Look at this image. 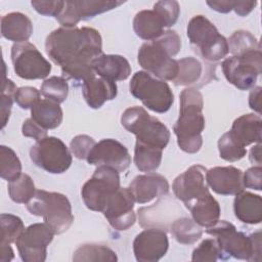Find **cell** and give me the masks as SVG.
<instances>
[{"label":"cell","instance_id":"obj_1","mask_svg":"<svg viewBox=\"0 0 262 262\" xmlns=\"http://www.w3.org/2000/svg\"><path fill=\"white\" fill-rule=\"evenodd\" d=\"M101 41L99 32L93 28L61 27L47 36L45 50L60 67L62 78L85 81L95 75L92 62L102 54Z\"/></svg>","mask_w":262,"mask_h":262},{"label":"cell","instance_id":"obj_2","mask_svg":"<svg viewBox=\"0 0 262 262\" xmlns=\"http://www.w3.org/2000/svg\"><path fill=\"white\" fill-rule=\"evenodd\" d=\"M181 49V39L172 30L145 42L138 50V63L145 72L163 81H173L178 74V61L173 58Z\"/></svg>","mask_w":262,"mask_h":262},{"label":"cell","instance_id":"obj_3","mask_svg":"<svg viewBox=\"0 0 262 262\" xmlns=\"http://www.w3.org/2000/svg\"><path fill=\"white\" fill-rule=\"evenodd\" d=\"M203 95L194 88H186L180 93L179 118L173 131L180 149L188 154L199 151L203 144L202 132L205 129Z\"/></svg>","mask_w":262,"mask_h":262},{"label":"cell","instance_id":"obj_4","mask_svg":"<svg viewBox=\"0 0 262 262\" xmlns=\"http://www.w3.org/2000/svg\"><path fill=\"white\" fill-rule=\"evenodd\" d=\"M206 232L215 236L224 254L247 261H261V232L250 235L237 231L235 226L225 220H218Z\"/></svg>","mask_w":262,"mask_h":262},{"label":"cell","instance_id":"obj_5","mask_svg":"<svg viewBox=\"0 0 262 262\" xmlns=\"http://www.w3.org/2000/svg\"><path fill=\"white\" fill-rule=\"evenodd\" d=\"M27 209L32 215L42 217L55 234L66 232L74 221L71 203L59 192L38 189L27 203Z\"/></svg>","mask_w":262,"mask_h":262},{"label":"cell","instance_id":"obj_6","mask_svg":"<svg viewBox=\"0 0 262 262\" xmlns=\"http://www.w3.org/2000/svg\"><path fill=\"white\" fill-rule=\"evenodd\" d=\"M186 34L193 51L205 60L217 61L228 53L227 40L204 15H195L189 20Z\"/></svg>","mask_w":262,"mask_h":262},{"label":"cell","instance_id":"obj_7","mask_svg":"<svg viewBox=\"0 0 262 262\" xmlns=\"http://www.w3.org/2000/svg\"><path fill=\"white\" fill-rule=\"evenodd\" d=\"M121 124L136 136V142L164 149L170 140L169 129L141 106L125 110L121 116Z\"/></svg>","mask_w":262,"mask_h":262},{"label":"cell","instance_id":"obj_8","mask_svg":"<svg viewBox=\"0 0 262 262\" xmlns=\"http://www.w3.org/2000/svg\"><path fill=\"white\" fill-rule=\"evenodd\" d=\"M129 89L135 98L156 113H166L174 102V94L167 82L154 78L145 71L133 75Z\"/></svg>","mask_w":262,"mask_h":262},{"label":"cell","instance_id":"obj_9","mask_svg":"<svg viewBox=\"0 0 262 262\" xmlns=\"http://www.w3.org/2000/svg\"><path fill=\"white\" fill-rule=\"evenodd\" d=\"M119 171L106 166H98L92 177L82 187L81 194L86 207L101 212L107 199L120 188Z\"/></svg>","mask_w":262,"mask_h":262},{"label":"cell","instance_id":"obj_10","mask_svg":"<svg viewBox=\"0 0 262 262\" xmlns=\"http://www.w3.org/2000/svg\"><path fill=\"white\" fill-rule=\"evenodd\" d=\"M32 162L52 174L66 172L72 164V155L63 141L54 136L38 140L30 149Z\"/></svg>","mask_w":262,"mask_h":262},{"label":"cell","instance_id":"obj_11","mask_svg":"<svg viewBox=\"0 0 262 262\" xmlns=\"http://www.w3.org/2000/svg\"><path fill=\"white\" fill-rule=\"evenodd\" d=\"M261 49L231 56L221 63L226 80L239 90L253 88L261 73Z\"/></svg>","mask_w":262,"mask_h":262},{"label":"cell","instance_id":"obj_12","mask_svg":"<svg viewBox=\"0 0 262 262\" xmlns=\"http://www.w3.org/2000/svg\"><path fill=\"white\" fill-rule=\"evenodd\" d=\"M11 61L15 74L26 80L44 79L51 72V64L35 45L15 43L11 47Z\"/></svg>","mask_w":262,"mask_h":262},{"label":"cell","instance_id":"obj_13","mask_svg":"<svg viewBox=\"0 0 262 262\" xmlns=\"http://www.w3.org/2000/svg\"><path fill=\"white\" fill-rule=\"evenodd\" d=\"M55 233L46 223H34L25 228L15 242L24 262H43L46 260L47 247Z\"/></svg>","mask_w":262,"mask_h":262},{"label":"cell","instance_id":"obj_14","mask_svg":"<svg viewBox=\"0 0 262 262\" xmlns=\"http://www.w3.org/2000/svg\"><path fill=\"white\" fill-rule=\"evenodd\" d=\"M134 196L129 187H120L106 201L102 214L117 230H127L135 223L136 216L133 211Z\"/></svg>","mask_w":262,"mask_h":262},{"label":"cell","instance_id":"obj_15","mask_svg":"<svg viewBox=\"0 0 262 262\" xmlns=\"http://www.w3.org/2000/svg\"><path fill=\"white\" fill-rule=\"evenodd\" d=\"M123 1L105 0H72L64 1V7L59 16L56 17L62 27L73 28L80 20L88 19L97 14L117 8Z\"/></svg>","mask_w":262,"mask_h":262},{"label":"cell","instance_id":"obj_16","mask_svg":"<svg viewBox=\"0 0 262 262\" xmlns=\"http://www.w3.org/2000/svg\"><path fill=\"white\" fill-rule=\"evenodd\" d=\"M86 160L90 165L106 166L119 172L125 171L131 164V157L126 146L112 138L96 142Z\"/></svg>","mask_w":262,"mask_h":262},{"label":"cell","instance_id":"obj_17","mask_svg":"<svg viewBox=\"0 0 262 262\" xmlns=\"http://www.w3.org/2000/svg\"><path fill=\"white\" fill-rule=\"evenodd\" d=\"M169 241L162 228H148L138 233L133 242V252L139 262L159 261L168 251Z\"/></svg>","mask_w":262,"mask_h":262},{"label":"cell","instance_id":"obj_18","mask_svg":"<svg viewBox=\"0 0 262 262\" xmlns=\"http://www.w3.org/2000/svg\"><path fill=\"white\" fill-rule=\"evenodd\" d=\"M206 171V168L202 165H193L174 179L172 184L173 192L184 205L209 192L205 182Z\"/></svg>","mask_w":262,"mask_h":262},{"label":"cell","instance_id":"obj_19","mask_svg":"<svg viewBox=\"0 0 262 262\" xmlns=\"http://www.w3.org/2000/svg\"><path fill=\"white\" fill-rule=\"evenodd\" d=\"M208 185L218 194L236 195L244 190L243 171L233 166L214 167L206 171Z\"/></svg>","mask_w":262,"mask_h":262},{"label":"cell","instance_id":"obj_20","mask_svg":"<svg viewBox=\"0 0 262 262\" xmlns=\"http://www.w3.org/2000/svg\"><path fill=\"white\" fill-rule=\"evenodd\" d=\"M134 200L138 204H145L156 198H161L169 192L167 179L157 173H147L136 176L129 185Z\"/></svg>","mask_w":262,"mask_h":262},{"label":"cell","instance_id":"obj_21","mask_svg":"<svg viewBox=\"0 0 262 262\" xmlns=\"http://www.w3.org/2000/svg\"><path fill=\"white\" fill-rule=\"evenodd\" d=\"M118 88L115 82L95 75L83 81L82 94L85 101L91 108H99L104 102L117 96Z\"/></svg>","mask_w":262,"mask_h":262},{"label":"cell","instance_id":"obj_22","mask_svg":"<svg viewBox=\"0 0 262 262\" xmlns=\"http://www.w3.org/2000/svg\"><path fill=\"white\" fill-rule=\"evenodd\" d=\"M262 121L259 115L246 114L234 120L229 136L241 146L246 147L251 143L261 142Z\"/></svg>","mask_w":262,"mask_h":262},{"label":"cell","instance_id":"obj_23","mask_svg":"<svg viewBox=\"0 0 262 262\" xmlns=\"http://www.w3.org/2000/svg\"><path fill=\"white\" fill-rule=\"evenodd\" d=\"M95 74L104 79L115 81L126 80L131 74L129 61L122 55L101 54L92 62Z\"/></svg>","mask_w":262,"mask_h":262},{"label":"cell","instance_id":"obj_24","mask_svg":"<svg viewBox=\"0 0 262 262\" xmlns=\"http://www.w3.org/2000/svg\"><path fill=\"white\" fill-rule=\"evenodd\" d=\"M185 207L190 211L192 219L202 227H211L219 220L220 206L210 191L196 198Z\"/></svg>","mask_w":262,"mask_h":262},{"label":"cell","instance_id":"obj_25","mask_svg":"<svg viewBox=\"0 0 262 262\" xmlns=\"http://www.w3.org/2000/svg\"><path fill=\"white\" fill-rule=\"evenodd\" d=\"M167 28L164 17L155 8L151 10H141L136 13L133 19L135 34L146 41L159 38Z\"/></svg>","mask_w":262,"mask_h":262},{"label":"cell","instance_id":"obj_26","mask_svg":"<svg viewBox=\"0 0 262 262\" xmlns=\"http://www.w3.org/2000/svg\"><path fill=\"white\" fill-rule=\"evenodd\" d=\"M1 242H0V261L9 262L13 259L14 253L10 246L15 243L20 233L25 230L21 219L11 214H1Z\"/></svg>","mask_w":262,"mask_h":262},{"label":"cell","instance_id":"obj_27","mask_svg":"<svg viewBox=\"0 0 262 262\" xmlns=\"http://www.w3.org/2000/svg\"><path fill=\"white\" fill-rule=\"evenodd\" d=\"M235 217L247 224H259L262 220V199L258 194L242 191L233 202Z\"/></svg>","mask_w":262,"mask_h":262},{"label":"cell","instance_id":"obj_28","mask_svg":"<svg viewBox=\"0 0 262 262\" xmlns=\"http://www.w3.org/2000/svg\"><path fill=\"white\" fill-rule=\"evenodd\" d=\"M33 33L31 19L21 12H10L1 18V34L10 41L27 42Z\"/></svg>","mask_w":262,"mask_h":262},{"label":"cell","instance_id":"obj_29","mask_svg":"<svg viewBox=\"0 0 262 262\" xmlns=\"http://www.w3.org/2000/svg\"><path fill=\"white\" fill-rule=\"evenodd\" d=\"M31 118L43 129H55L62 122V110L59 103L50 99H40L31 108Z\"/></svg>","mask_w":262,"mask_h":262},{"label":"cell","instance_id":"obj_30","mask_svg":"<svg viewBox=\"0 0 262 262\" xmlns=\"http://www.w3.org/2000/svg\"><path fill=\"white\" fill-rule=\"evenodd\" d=\"M163 149L146 145L140 142L135 143L134 163L136 168L141 172L151 173L156 171L162 162Z\"/></svg>","mask_w":262,"mask_h":262},{"label":"cell","instance_id":"obj_31","mask_svg":"<svg viewBox=\"0 0 262 262\" xmlns=\"http://www.w3.org/2000/svg\"><path fill=\"white\" fill-rule=\"evenodd\" d=\"M171 233L178 243L191 245L201 238L203 230L193 219L182 217L171 224Z\"/></svg>","mask_w":262,"mask_h":262},{"label":"cell","instance_id":"obj_32","mask_svg":"<svg viewBox=\"0 0 262 262\" xmlns=\"http://www.w3.org/2000/svg\"><path fill=\"white\" fill-rule=\"evenodd\" d=\"M116 253L106 246L97 244H85L79 247L73 255L75 262H89V261H117Z\"/></svg>","mask_w":262,"mask_h":262},{"label":"cell","instance_id":"obj_33","mask_svg":"<svg viewBox=\"0 0 262 262\" xmlns=\"http://www.w3.org/2000/svg\"><path fill=\"white\" fill-rule=\"evenodd\" d=\"M178 61V74L173 80L177 86H189L195 84L203 75V66L194 57H184Z\"/></svg>","mask_w":262,"mask_h":262},{"label":"cell","instance_id":"obj_34","mask_svg":"<svg viewBox=\"0 0 262 262\" xmlns=\"http://www.w3.org/2000/svg\"><path fill=\"white\" fill-rule=\"evenodd\" d=\"M228 52L232 53V56H239L245 53L260 50L261 46L256 37L250 32L238 30L234 32L228 40Z\"/></svg>","mask_w":262,"mask_h":262},{"label":"cell","instance_id":"obj_35","mask_svg":"<svg viewBox=\"0 0 262 262\" xmlns=\"http://www.w3.org/2000/svg\"><path fill=\"white\" fill-rule=\"evenodd\" d=\"M21 175V163L14 152L8 146H0V176L8 182L15 180Z\"/></svg>","mask_w":262,"mask_h":262},{"label":"cell","instance_id":"obj_36","mask_svg":"<svg viewBox=\"0 0 262 262\" xmlns=\"http://www.w3.org/2000/svg\"><path fill=\"white\" fill-rule=\"evenodd\" d=\"M35 184L28 174H21L8 184V194L17 204H27L35 194Z\"/></svg>","mask_w":262,"mask_h":262},{"label":"cell","instance_id":"obj_37","mask_svg":"<svg viewBox=\"0 0 262 262\" xmlns=\"http://www.w3.org/2000/svg\"><path fill=\"white\" fill-rule=\"evenodd\" d=\"M69 93V85L64 78L52 76L46 79L41 85V94L57 103L63 102Z\"/></svg>","mask_w":262,"mask_h":262},{"label":"cell","instance_id":"obj_38","mask_svg":"<svg viewBox=\"0 0 262 262\" xmlns=\"http://www.w3.org/2000/svg\"><path fill=\"white\" fill-rule=\"evenodd\" d=\"M224 255L215 238H206L193 250L191 260L215 262L219 259H226Z\"/></svg>","mask_w":262,"mask_h":262},{"label":"cell","instance_id":"obj_39","mask_svg":"<svg viewBox=\"0 0 262 262\" xmlns=\"http://www.w3.org/2000/svg\"><path fill=\"white\" fill-rule=\"evenodd\" d=\"M218 150L220 158L227 162H235L243 159L246 154V147L237 144L228 134L224 133L218 140Z\"/></svg>","mask_w":262,"mask_h":262},{"label":"cell","instance_id":"obj_40","mask_svg":"<svg viewBox=\"0 0 262 262\" xmlns=\"http://www.w3.org/2000/svg\"><path fill=\"white\" fill-rule=\"evenodd\" d=\"M16 86L15 84L10 80L6 79L4 76L3 80V87L1 92V123L2 128H4L7 124V121L10 116L11 107L13 104V101H15V93H16Z\"/></svg>","mask_w":262,"mask_h":262},{"label":"cell","instance_id":"obj_41","mask_svg":"<svg viewBox=\"0 0 262 262\" xmlns=\"http://www.w3.org/2000/svg\"><path fill=\"white\" fill-rule=\"evenodd\" d=\"M96 144L95 140L85 134L77 135L75 136L71 143H70V149L71 152L79 160H86L89 152L93 148V146Z\"/></svg>","mask_w":262,"mask_h":262},{"label":"cell","instance_id":"obj_42","mask_svg":"<svg viewBox=\"0 0 262 262\" xmlns=\"http://www.w3.org/2000/svg\"><path fill=\"white\" fill-rule=\"evenodd\" d=\"M154 8L164 17L167 28L172 27L178 19L180 6L177 1H159L155 3Z\"/></svg>","mask_w":262,"mask_h":262},{"label":"cell","instance_id":"obj_43","mask_svg":"<svg viewBox=\"0 0 262 262\" xmlns=\"http://www.w3.org/2000/svg\"><path fill=\"white\" fill-rule=\"evenodd\" d=\"M40 100V92L35 87H20L15 93V102L24 110L32 108Z\"/></svg>","mask_w":262,"mask_h":262},{"label":"cell","instance_id":"obj_44","mask_svg":"<svg viewBox=\"0 0 262 262\" xmlns=\"http://www.w3.org/2000/svg\"><path fill=\"white\" fill-rule=\"evenodd\" d=\"M32 6L35 8V10L42 14L47 16H59V14L62 12L64 7V1H39L34 0L31 2Z\"/></svg>","mask_w":262,"mask_h":262},{"label":"cell","instance_id":"obj_45","mask_svg":"<svg viewBox=\"0 0 262 262\" xmlns=\"http://www.w3.org/2000/svg\"><path fill=\"white\" fill-rule=\"evenodd\" d=\"M244 187L261 190L262 188V168L261 166H253L243 173Z\"/></svg>","mask_w":262,"mask_h":262},{"label":"cell","instance_id":"obj_46","mask_svg":"<svg viewBox=\"0 0 262 262\" xmlns=\"http://www.w3.org/2000/svg\"><path fill=\"white\" fill-rule=\"evenodd\" d=\"M21 133L26 137H32L35 140H41L47 136V130L38 125L32 118L27 119L21 126Z\"/></svg>","mask_w":262,"mask_h":262},{"label":"cell","instance_id":"obj_47","mask_svg":"<svg viewBox=\"0 0 262 262\" xmlns=\"http://www.w3.org/2000/svg\"><path fill=\"white\" fill-rule=\"evenodd\" d=\"M261 90L260 86L253 87L249 95V105L258 114H261Z\"/></svg>","mask_w":262,"mask_h":262},{"label":"cell","instance_id":"obj_48","mask_svg":"<svg viewBox=\"0 0 262 262\" xmlns=\"http://www.w3.org/2000/svg\"><path fill=\"white\" fill-rule=\"evenodd\" d=\"M256 5V1H235L233 9L239 16H246L255 8Z\"/></svg>","mask_w":262,"mask_h":262},{"label":"cell","instance_id":"obj_49","mask_svg":"<svg viewBox=\"0 0 262 262\" xmlns=\"http://www.w3.org/2000/svg\"><path fill=\"white\" fill-rule=\"evenodd\" d=\"M235 1H207V4L211 7V9L221 12V13H227L231 9H233Z\"/></svg>","mask_w":262,"mask_h":262},{"label":"cell","instance_id":"obj_50","mask_svg":"<svg viewBox=\"0 0 262 262\" xmlns=\"http://www.w3.org/2000/svg\"><path fill=\"white\" fill-rule=\"evenodd\" d=\"M249 160L252 164H256L257 166H261V144L258 143L253 146L250 150Z\"/></svg>","mask_w":262,"mask_h":262}]
</instances>
